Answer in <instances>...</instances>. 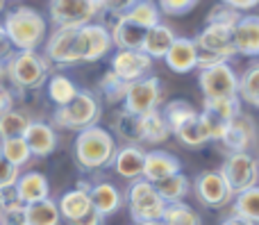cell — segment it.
Wrapping results in <instances>:
<instances>
[{
	"label": "cell",
	"mask_w": 259,
	"mask_h": 225,
	"mask_svg": "<svg viewBox=\"0 0 259 225\" xmlns=\"http://www.w3.org/2000/svg\"><path fill=\"white\" fill-rule=\"evenodd\" d=\"M118 146L112 132L100 125H91L77 132L75 137V159L84 171H100L114 164Z\"/></svg>",
	"instance_id": "obj_1"
},
{
	"label": "cell",
	"mask_w": 259,
	"mask_h": 225,
	"mask_svg": "<svg viewBox=\"0 0 259 225\" xmlns=\"http://www.w3.org/2000/svg\"><path fill=\"white\" fill-rule=\"evenodd\" d=\"M5 32L14 48L18 50H36L46 39V21L36 9L16 7L5 16Z\"/></svg>",
	"instance_id": "obj_2"
},
{
	"label": "cell",
	"mask_w": 259,
	"mask_h": 225,
	"mask_svg": "<svg viewBox=\"0 0 259 225\" xmlns=\"http://www.w3.org/2000/svg\"><path fill=\"white\" fill-rule=\"evenodd\" d=\"M5 71L18 89H39L48 80V62L36 50H18L7 59Z\"/></svg>",
	"instance_id": "obj_3"
},
{
	"label": "cell",
	"mask_w": 259,
	"mask_h": 225,
	"mask_svg": "<svg viewBox=\"0 0 259 225\" xmlns=\"http://www.w3.org/2000/svg\"><path fill=\"white\" fill-rule=\"evenodd\" d=\"M100 118V105L94 94L89 91H77V96L64 107H57L53 116V123L64 130H87L96 125Z\"/></svg>",
	"instance_id": "obj_4"
},
{
	"label": "cell",
	"mask_w": 259,
	"mask_h": 225,
	"mask_svg": "<svg viewBox=\"0 0 259 225\" xmlns=\"http://www.w3.org/2000/svg\"><path fill=\"white\" fill-rule=\"evenodd\" d=\"M127 205H130V216L134 223H150L161 221L166 212V203L159 196L157 187L148 180H134L127 189Z\"/></svg>",
	"instance_id": "obj_5"
},
{
	"label": "cell",
	"mask_w": 259,
	"mask_h": 225,
	"mask_svg": "<svg viewBox=\"0 0 259 225\" xmlns=\"http://www.w3.org/2000/svg\"><path fill=\"white\" fill-rule=\"evenodd\" d=\"M103 7V0H50V18L62 27H84L91 25Z\"/></svg>",
	"instance_id": "obj_6"
},
{
	"label": "cell",
	"mask_w": 259,
	"mask_h": 225,
	"mask_svg": "<svg viewBox=\"0 0 259 225\" xmlns=\"http://www.w3.org/2000/svg\"><path fill=\"white\" fill-rule=\"evenodd\" d=\"M112 32L107 27L91 23L75 30V57L77 62H98L112 48Z\"/></svg>",
	"instance_id": "obj_7"
},
{
	"label": "cell",
	"mask_w": 259,
	"mask_h": 225,
	"mask_svg": "<svg viewBox=\"0 0 259 225\" xmlns=\"http://www.w3.org/2000/svg\"><path fill=\"white\" fill-rule=\"evenodd\" d=\"M221 173L225 175V180L232 187V191L239 196L243 191L257 187L259 164L250 153H230V157L225 159Z\"/></svg>",
	"instance_id": "obj_8"
},
{
	"label": "cell",
	"mask_w": 259,
	"mask_h": 225,
	"mask_svg": "<svg viewBox=\"0 0 259 225\" xmlns=\"http://www.w3.org/2000/svg\"><path fill=\"white\" fill-rule=\"evenodd\" d=\"M202 118L209 127L211 141H221L228 125L241 114V100L239 98H205L202 105Z\"/></svg>",
	"instance_id": "obj_9"
},
{
	"label": "cell",
	"mask_w": 259,
	"mask_h": 225,
	"mask_svg": "<svg viewBox=\"0 0 259 225\" xmlns=\"http://www.w3.org/2000/svg\"><path fill=\"white\" fill-rule=\"evenodd\" d=\"M200 89L205 98H239V77L230 64L200 68Z\"/></svg>",
	"instance_id": "obj_10"
},
{
	"label": "cell",
	"mask_w": 259,
	"mask_h": 225,
	"mask_svg": "<svg viewBox=\"0 0 259 225\" xmlns=\"http://www.w3.org/2000/svg\"><path fill=\"white\" fill-rule=\"evenodd\" d=\"M193 189H196V196L205 207L211 209H221L232 200L234 191L232 187L228 185L225 175L221 171H205L196 177L193 182Z\"/></svg>",
	"instance_id": "obj_11"
},
{
	"label": "cell",
	"mask_w": 259,
	"mask_h": 225,
	"mask_svg": "<svg viewBox=\"0 0 259 225\" xmlns=\"http://www.w3.org/2000/svg\"><path fill=\"white\" fill-rule=\"evenodd\" d=\"M161 100V82L159 77H143V80L130 84L127 94H125V112L137 114V116H143V114L157 109Z\"/></svg>",
	"instance_id": "obj_12"
},
{
	"label": "cell",
	"mask_w": 259,
	"mask_h": 225,
	"mask_svg": "<svg viewBox=\"0 0 259 225\" xmlns=\"http://www.w3.org/2000/svg\"><path fill=\"white\" fill-rule=\"evenodd\" d=\"M193 41H196V46H198V50H200V53L221 57L223 62H228V59H232L234 55H237L232 30H228V27L207 25Z\"/></svg>",
	"instance_id": "obj_13"
},
{
	"label": "cell",
	"mask_w": 259,
	"mask_h": 225,
	"mask_svg": "<svg viewBox=\"0 0 259 225\" xmlns=\"http://www.w3.org/2000/svg\"><path fill=\"white\" fill-rule=\"evenodd\" d=\"M150 68H152V59L143 50H118L112 59V73H116L127 84L143 80Z\"/></svg>",
	"instance_id": "obj_14"
},
{
	"label": "cell",
	"mask_w": 259,
	"mask_h": 225,
	"mask_svg": "<svg viewBox=\"0 0 259 225\" xmlns=\"http://www.w3.org/2000/svg\"><path fill=\"white\" fill-rule=\"evenodd\" d=\"M257 139V130H255V121L246 114H239L232 123L228 125L221 144L230 150V153H248L252 144Z\"/></svg>",
	"instance_id": "obj_15"
},
{
	"label": "cell",
	"mask_w": 259,
	"mask_h": 225,
	"mask_svg": "<svg viewBox=\"0 0 259 225\" xmlns=\"http://www.w3.org/2000/svg\"><path fill=\"white\" fill-rule=\"evenodd\" d=\"M75 30L77 27H62L55 30L53 36L46 43V55L50 62L59 64V66H68V64H77L75 57Z\"/></svg>",
	"instance_id": "obj_16"
},
{
	"label": "cell",
	"mask_w": 259,
	"mask_h": 225,
	"mask_svg": "<svg viewBox=\"0 0 259 225\" xmlns=\"http://www.w3.org/2000/svg\"><path fill=\"white\" fill-rule=\"evenodd\" d=\"M48 196H50V185L44 173L39 171H30L25 175H21L16 187H14V198L21 205L39 203V200H46Z\"/></svg>",
	"instance_id": "obj_17"
},
{
	"label": "cell",
	"mask_w": 259,
	"mask_h": 225,
	"mask_svg": "<svg viewBox=\"0 0 259 225\" xmlns=\"http://www.w3.org/2000/svg\"><path fill=\"white\" fill-rule=\"evenodd\" d=\"M180 168H182V164H180V159L175 157V155L164 153V150H152V153H146L143 180L157 185V182L166 180V177H170V175H178Z\"/></svg>",
	"instance_id": "obj_18"
},
{
	"label": "cell",
	"mask_w": 259,
	"mask_h": 225,
	"mask_svg": "<svg viewBox=\"0 0 259 225\" xmlns=\"http://www.w3.org/2000/svg\"><path fill=\"white\" fill-rule=\"evenodd\" d=\"M23 139H25L27 148H30V153L34 157H48L57 148V132H55V127L41 121H32L30 127L25 130V134H23Z\"/></svg>",
	"instance_id": "obj_19"
},
{
	"label": "cell",
	"mask_w": 259,
	"mask_h": 225,
	"mask_svg": "<svg viewBox=\"0 0 259 225\" xmlns=\"http://www.w3.org/2000/svg\"><path fill=\"white\" fill-rule=\"evenodd\" d=\"M89 189H91V187L82 182L77 189L66 191V194L59 198V203H57L59 214H62L64 221H68V225H71L73 221H77V218H82L91 207H94V205H91Z\"/></svg>",
	"instance_id": "obj_20"
},
{
	"label": "cell",
	"mask_w": 259,
	"mask_h": 225,
	"mask_svg": "<svg viewBox=\"0 0 259 225\" xmlns=\"http://www.w3.org/2000/svg\"><path fill=\"white\" fill-rule=\"evenodd\" d=\"M198 57H200V50H198L196 41L175 39V43L170 46L168 55H166L164 59L173 73H189L198 66Z\"/></svg>",
	"instance_id": "obj_21"
},
{
	"label": "cell",
	"mask_w": 259,
	"mask_h": 225,
	"mask_svg": "<svg viewBox=\"0 0 259 225\" xmlns=\"http://www.w3.org/2000/svg\"><path fill=\"white\" fill-rule=\"evenodd\" d=\"M234 48L239 55L246 57H257L259 55V16L250 14L239 21V25L232 30Z\"/></svg>",
	"instance_id": "obj_22"
},
{
	"label": "cell",
	"mask_w": 259,
	"mask_h": 225,
	"mask_svg": "<svg viewBox=\"0 0 259 225\" xmlns=\"http://www.w3.org/2000/svg\"><path fill=\"white\" fill-rule=\"evenodd\" d=\"M143 166H146V153H143L139 146H125L116 153L114 159V168L121 177L134 182L143 177Z\"/></svg>",
	"instance_id": "obj_23"
},
{
	"label": "cell",
	"mask_w": 259,
	"mask_h": 225,
	"mask_svg": "<svg viewBox=\"0 0 259 225\" xmlns=\"http://www.w3.org/2000/svg\"><path fill=\"white\" fill-rule=\"evenodd\" d=\"M148 30L137 23L127 21L125 16H118L112 30V41L118 46V50H141L143 41H146Z\"/></svg>",
	"instance_id": "obj_24"
},
{
	"label": "cell",
	"mask_w": 259,
	"mask_h": 225,
	"mask_svg": "<svg viewBox=\"0 0 259 225\" xmlns=\"http://www.w3.org/2000/svg\"><path fill=\"white\" fill-rule=\"evenodd\" d=\"M89 194H91V205H94V209L100 212L103 216L116 214L123 205V194L112 185V182H98V185H91Z\"/></svg>",
	"instance_id": "obj_25"
},
{
	"label": "cell",
	"mask_w": 259,
	"mask_h": 225,
	"mask_svg": "<svg viewBox=\"0 0 259 225\" xmlns=\"http://www.w3.org/2000/svg\"><path fill=\"white\" fill-rule=\"evenodd\" d=\"M173 134L178 137L184 146H189V148H200L202 144L211 141L209 127H207V123H205V118H202L200 112H196L191 118H187L182 125L175 127Z\"/></svg>",
	"instance_id": "obj_26"
},
{
	"label": "cell",
	"mask_w": 259,
	"mask_h": 225,
	"mask_svg": "<svg viewBox=\"0 0 259 225\" xmlns=\"http://www.w3.org/2000/svg\"><path fill=\"white\" fill-rule=\"evenodd\" d=\"M175 39H178V36L173 34V30L159 23V25H155V27H150V30H148L146 41H143V48L141 50L150 59L152 57H161V59H164L166 55H168L170 46L175 43Z\"/></svg>",
	"instance_id": "obj_27"
},
{
	"label": "cell",
	"mask_w": 259,
	"mask_h": 225,
	"mask_svg": "<svg viewBox=\"0 0 259 225\" xmlns=\"http://www.w3.org/2000/svg\"><path fill=\"white\" fill-rule=\"evenodd\" d=\"M25 221L27 225H59L62 221V214L55 200L46 198L39 203L25 205Z\"/></svg>",
	"instance_id": "obj_28"
},
{
	"label": "cell",
	"mask_w": 259,
	"mask_h": 225,
	"mask_svg": "<svg viewBox=\"0 0 259 225\" xmlns=\"http://www.w3.org/2000/svg\"><path fill=\"white\" fill-rule=\"evenodd\" d=\"M114 130H116V134L121 137L127 146L143 144V123H141V116H137V114H130V112L116 114V118H114Z\"/></svg>",
	"instance_id": "obj_29"
},
{
	"label": "cell",
	"mask_w": 259,
	"mask_h": 225,
	"mask_svg": "<svg viewBox=\"0 0 259 225\" xmlns=\"http://www.w3.org/2000/svg\"><path fill=\"white\" fill-rule=\"evenodd\" d=\"M141 123H143V144H161V141H166L170 137V127L164 118V112H159V109L143 114Z\"/></svg>",
	"instance_id": "obj_30"
},
{
	"label": "cell",
	"mask_w": 259,
	"mask_h": 225,
	"mask_svg": "<svg viewBox=\"0 0 259 225\" xmlns=\"http://www.w3.org/2000/svg\"><path fill=\"white\" fill-rule=\"evenodd\" d=\"M121 16H125L127 21L137 23V25L146 27V30L159 25V9L155 7L152 0H137L125 14H121Z\"/></svg>",
	"instance_id": "obj_31"
},
{
	"label": "cell",
	"mask_w": 259,
	"mask_h": 225,
	"mask_svg": "<svg viewBox=\"0 0 259 225\" xmlns=\"http://www.w3.org/2000/svg\"><path fill=\"white\" fill-rule=\"evenodd\" d=\"M30 116L23 112H16V109H12V112L3 114L0 116V141L5 139H18V137L25 134V130L30 127Z\"/></svg>",
	"instance_id": "obj_32"
},
{
	"label": "cell",
	"mask_w": 259,
	"mask_h": 225,
	"mask_svg": "<svg viewBox=\"0 0 259 225\" xmlns=\"http://www.w3.org/2000/svg\"><path fill=\"white\" fill-rule=\"evenodd\" d=\"M155 187H157V191H159V196L164 198L166 205L182 203V198L189 194V180H187V175H182V173L166 177V180L157 182Z\"/></svg>",
	"instance_id": "obj_33"
},
{
	"label": "cell",
	"mask_w": 259,
	"mask_h": 225,
	"mask_svg": "<svg viewBox=\"0 0 259 225\" xmlns=\"http://www.w3.org/2000/svg\"><path fill=\"white\" fill-rule=\"evenodd\" d=\"M234 214L259 225V187H252V189L237 196V200H234Z\"/></svg>",
	"instance_id": "obj_34"
},
{
	"label": "cell",
	"mask_w": 259,
	"mask_h": 225,
	"mask_svg": "<svg viewBox=\"0 0 259 225\" xmlns=\"http://www.w3.org/2000/svg\"><path fill=\"white\" fill-rule=\"evenodd\" d=\"M77 91L80 89H75V84H73L66 75H53L50 77V82H48V96H50V100H53L57 107L68 105L77 96Z\"/></svg>",
	"instance_id": "obj_35"
},
{
	"label": "cell",
	"mask_w": 259,
	"mask_h": 225,
	"mask_svg": "<svg viewBox=\"0 0 259 225\" xmlns=\"http://www.w3.org/2000/svg\"><path fill=\"white\" fill-rule=\"evenodd\" d=\"M0 150H3V157L16 168L25 166V164L32 159V153H30V148H27V144H25L23 137H18V139L0 141Z\"/></svg>",
	"instance_id": "obj_36"
},
{
	"label": "cell",
	"mask_w": 259,
	"mask_h": 225,
	"mask_svg": "<svg viewBox=\"0 0 259 225\" xmlns=\"http://www.w3.org/2000/svg\"><path fill=\"white\" fill-rule=\"evenodd\" d=\"M164 225H200V216L196 209H191L184 203H170L166 205V212L161 216Z\"/></svg>",
	"instance_id": "obj_37"
},
{
	"label": "cell",
	"mask_w": 259,
	"mask_h": 225,
	"mask_svg": "<svg viewBox=\"0 0 259 225\" xmlns=\"http://www.w3.org/2000/svg\"><path fill=\"white\" fill-rule=\"evenodd\" d=\"M239 96L252 107H259V64H250L239 80Z\"/></svg>",
	"instance_id": "obj_38"
},
{
	"label": "cell",
	"mask_w": 259,
	"mask_h": 225,
	"mask_svg": "<svg viewBox=\"0 0 259 225\" xmlns=\"http://www.w3.org/2000/svg\"><path fill=\"white\" fill-rule=\"evenodd\" d=\"M241 18L243 16H241L239 9L230 7V5H225V3H219V5H214V7L209 9V14H207V25H219V27L234 30Z\"/></svg>",
	"instance_id": "obj_39"
},
{
	"label": "cell",
	"mask_w": 259,
	"mask_h": 225,
	"mask_svg": "<svg viewBox=\"0 0 259 225\" xmlns=\"http://www.w3.org/2000/svg\"><path fill=\"white\" fill-rule=\"evenodd\" d=\"M193 114H196V107H193L191 103H187V100H170V103L164 107V118L170 127V134H173L175 127L182 125V123L187 121V118H191Z\"/></svg>",
	"instance_id": "obj_40"
},
{
	"label": "cell",
	"mask_w": 259,
	"mask_h": 225,
	"mask_svg": "<svg viewBox=\"0 0 259 225\" xmlns=\"http://www.w3.org/2000/svg\"><path fill=\"white\" fill-rule=\"evenodd\" d=\"M100 89H103L107 103H118V100H125V94H127L130 84L127 82H123L116 73L109 71L107 75L103 77V82H100Z\"/></svg>",
	"instance_id": "obj_41"
},
{
	"label": "cell",
	"mask_w": 259,
	"mask_h": 225,
	"mask_svg": "<svg viewBox=\"0 0 259 225\" xmlns=\"http://www.w3.org/2000/svg\"><path fill=\"white\" fill-rule=\"evenodd\" d=\"M18 168L12 166L7 159L3 157V150H0V191H7V189H14L18 182Z\"/></svg>",
	"instance_id": "obj_42"
},
{
	"label": "cell",
	"mask_w": 259,
	"mask_h": 225,
	"mask_svg": "<svg viewBox=\"0 0 259 225\" xmlns=\"http://www.w3.org/2000/svg\"><path fill=\"white\" fill-rule=\"evenodd\" d=\"M3 225H27L25 221V205L21 203H7V207L3 209V216H0Z\"/></svg>",
	"instance_id": "obj_43"
},
{
	"label": "cell",
	"mask_w": 259,
	"mask_h": 225,
	"mask_svg": "<svg viewBox=\"0 0 259 225\" xmlns=\"http://www.w3.org/2000/svg\"><path fill=\"white\" fill-rule=\"evenodd\" d=\"M198 5V0H159V9L170 16H182V14L191 12Z\"/></svg>",
	"instance_id": "obj_44"
},
{
	"label": "cell",
	"mask_w": 259,
	"mask_h": 225,
	"mask_svg": "<svg viewBox=\"0 0 259 225\" xmlns=\"http://www.w3.org/2000/svg\"><path fill=\"white\" fill-rule=\"evenodd\" d=\"M71 225H105V216L100 212H96L94 207L89 209V212L84 214L82 218H77V221H73Z\"/></svg>",
	"instance_id": "obj_45"
},
{
	"label": "cell",
	"mask_w": 259,
	"mask_h": 225,
	"mask_svg": "<svg viewBox=\"0 0 259 225\" xmlns=\"http://www.w3.org/2000/svg\"><path fill=\"white\" fill-rule=\"evenodd\" d=\"M12 41H9L7 32H5V25L0 23V62H7L9 57H12Z\"/></svg>",
	"instance_id": "obj_46"
},
{
	"label": "cell",
	"mask_w": 259,
	"mask_h": 225,
	"mask_svg": "<svg viewBox=\"0 0 259 225\" xmlns=\"http://www.w3.org/2000/svg\"><path fill=\"white\" fill-rule=\"evenodd\" d=\"M134 3H137V0H103V7L112 9V12H116L118 16H121V14H125Z\"/></svg>",
	"instance_id": "obj_47"
},
{
	"label": "cell",
	"mask_w": 259,
	"mask_h": 225,
	"mask_svg": "<svg viewBox=\"0 0 259 225\" xmlns=\"http://www.w3.org/2000/svg\"><path fill=\"white\" fill-rule=\"evenodd\" d=\"M12 109H14V96L9 94V89H5V86L0 84V116L12 112Z\"/></svg>",
	"instance_id": "obj_48"
},
{
	"label": "cell",
	"mask_w": 259,
	"mask_h": 225,
	"mask_svg": "<svg viewBox=\"0 0 259 225\" xmlns=\"http://www.w3.org/2000/svg\"><path fill=\"white\" fill-rule=\"evenodd\" d=\"M221 3L230 5V7L239 9V12H243V9H252L255 5H259V0H221Z\"/></svg>",
	"instance_id": "obj_49"
},
{
	"label": "cell",
	"mask_w": 259,
	"mask_h": 225,
	"mask_svg": "<svg viewBox=\"0 0 259 225\" xmlns=\"http://www.w3.org/2000/svg\"><path fill=\"white\" fill-rule=\"evenodd\" d=\"M221 225H255L252 221H248V218H241V216H237V214H232L230 218H225Z\"/></svg>",
	"instance_id": "obj_50"
},
{
	"label": "cell",
	"mask_w": 259,
	"mask_h": 225,
	"mask_svg": "<svg viewBox=\"0 0 259 225\" xmlns=\"http://www.w3.org/2000/svg\"><path fill=\"white\" fill-rule=\"evenodd\" d=\"M5 207H7V194H5V191H0V214H3Z\"/></svg>",
	"instance_id": "obj_51"
},
{
	"label": "cell",
	"mask_w": 259,
	"mask_h": 225,
	"mask_svg": "<svg viewBox=\"0 0 259 225\" xmlns=\"http://www.w3.org/2000/svg\"><path fill=\"white\" fill-rule=\"evenodd\" d=\"M137 225H164L161 221H150V223H137Z\"/></svg>",
	"instance_id": "obj_52"
},
{
	"label": "cell",
	"mask_w": 259,
	"mask_h": 225,
	"mask_svg": "<svg viewBox=\"0 0 259 225\" xmlns=\"http://www.w3.org/2000/svg\"><path fill=\"white\" fill-rule=\"evenodd\" d=\"M3 7H5V0H0V14H3Z\"/></svg>",
	"instance_id": "obj_53"
},
{
	"label": "cell",
	"mask_w": 259,
	"mask_h": 225,
	"mask_svg": "<svg viewBox=\"0 0 259 225\" xmlns=\"http://www.w3.org/2000/svg\"><path fill=\"white\" fill-rule=\"evenodd\" d=\"M0 75H3V66H0Z\"/></svg>",
	"instance_id": "obj_54"
}]
</instances>
